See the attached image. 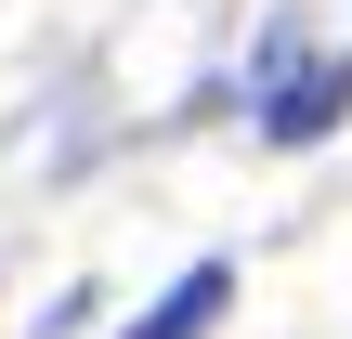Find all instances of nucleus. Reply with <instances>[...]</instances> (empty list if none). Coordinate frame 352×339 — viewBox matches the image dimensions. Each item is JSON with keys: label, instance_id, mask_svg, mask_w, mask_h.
<instances>
[{"label": "nucleus", "instance_id": "f03ea898", "mask_svg": "<svg viewBox=\"0 0 352 339\" xmlns=\"http://www.w3.org/2000/svg\"><path fill=\"white\" fill-rule=\"evenodd\" d=\"M222 314H235V261H196V274H183V287H170V300H157L131 339H209Z\"/></svg>", "mask_w": 352, "mask_h": 339}, {"label": "nucleus", "instance_id": "f257e3e1", "mask_svg": "<svg viewBox=\"0 0 352 339\" xmlns=\"http://www.w3.org/2000/svg\"><path fill=\"white\" fill-rule=\"evenodd\" d=\"M352 118V52H314L300 65V39H274V91H261V144H327Z\"/></svg>", "mask_w": 352, "mask_h": 339}]
</instances>
